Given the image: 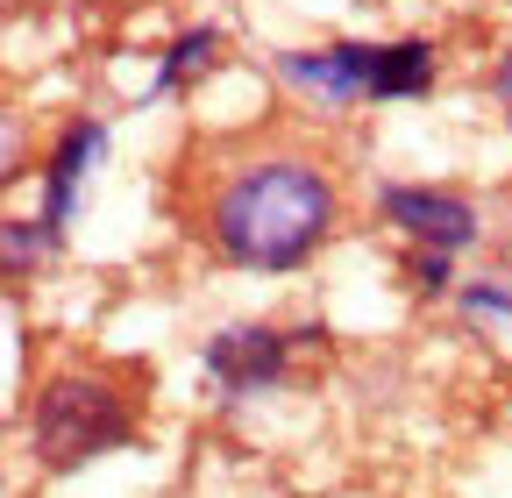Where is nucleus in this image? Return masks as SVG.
<instances>
[{"mask_svg": "<svg viewBox=\"0 0 512 498\" xmlns=\"http://www.w3.org/2000/svg\"><path fill=\"white\" fill-rule=\"evenodd\" d=\"M192 235L214 264L242 278H292L342 235V185L313 150H242L221 157L200 185Z\"/></svg>", "mask_w": 512, "mask_h": 498, "instance_id": "obj_1", "label": "nucleus"}, {"mask_svg": "<svg viewBox=\"0 0 512 498\" xmlns=\"http://www.w3.org/2000/svg\"><path fill=\"white\" fill-rule=\"evenodd\" d=\"M143 434V406L114 370L100 363H64L29 399V456L50 477H72L100 456H121Z\"/></svg>", "mask_w": 512, "mask_h": 498, "instance_id": "obj_2", "label": "nucleus"}, {"mask_svg": "<svg viewBox=\"0 0 512 498\" xmlns=\"http://www.w3.org/2000/svg\"><path fill=\"white\" fill-rule=\"evenodd\" d=\"M299 342H328V328H320V321H306V328H278V321H228V328H214L207 349H200L214 399L242 406V399L278 392Z\"/></svg>", "mask_w": 512, "mask_h": 498, "instance_id": "obj_3", "label": "nucleus"}, {"mask_svg": "<svg viewBox=\"0 0 512 498\" xmlns=\"http://www.w3.org/2000/svg\"><path fill=\"white\" fill-rule=\"evenodd\" d=\"M377 221L406 235V249H434V257H463L484 242V207L456 185H427V178H384Z\"/></svg>", "mask_w": 512, "mask_h": 498, "instance_id": "obj_4", "label": "nucleus"}, {"mask_svg": "<svg viewBox=\"0 0 512 498\" xmlns=\"http://www.w3.org/2000/svg\"><path fill=\"white\" fill-rule=\"evenodd\" d=\"M370 57H377V43H363V36H335V43L278 50V57H271V79H278L285 93H299L306 107L349 114V107H370Z\"/></svg>", "mask_w": 512, "mask_h": 498, "instance_id": "obj_5", "label": "nucleus"}, {"mask_svg": "<svg viewBox=\"0 0 512 498\" xmlns=\"http://www.w3.org/2000/svg\"><path fill=\"white\" fill-rule=\"evenodd\" d=\"M107 150H114V129H107L100 114H72V121L57 129V143L43 150V207H36V221L50 228L57 249H64V235H72L79 200H86L93 171L107 164Z\"/></svg>", "mask_w": 512, "mask_h": 498, "instance_id": "obj_6", "label": "nucleus"}, {"mask_svg": "<svg viewBox=\"0 0 512 498\" xmlns=\"http://www.w3.org/2000/svg\"><path fill=\"white\" fill-rule=\"evenodd\" d=\"M434 79H441V43L434 36H392V43H377V57H370V107L427 100Z\"/></svg>", "mask_w": 512, "mask_h": 498, "instance_id": "obj_7", "label": "nucleus"}, {"mask_svg": "<svg viewBox=\"0 0 512 498\" xmlns=\"http://www.w3.org/2000/svg\"><path fill=\"white\" fill-rule=\"evenodd\" d=\"M221 57H228V29L221 22H192V29H178L171 43H164V57H157V79H150V107L157 100H178V93H192V86H200L214 65H221Z\"/></svg>", "mask_w": 512, "mask_h": 498, "instance_id": "obj_8", "label": "nucleus"}, {"mask_svg": "<svg viewBox=\"0 0 512 498\" xmlns=\"http://www.w3.org/2000/svg\"><path fill=\"white\" fill-rule=\"evenodd\" d=\"M57 257V242L36 214H0V285H29Z\"/></svg>", "mask_w": 512, "mask_h": 498, "instance_id": "obj_9", "label": "nucleus"}, {"mask_svg": "<svg viewBox=\"0 0 512 498\" xmlns=\"http://www.w3.org/2000/svg\"><path fill=\"white\" fill-rule=\"evenodd\" d=\"M456 306H463V314L470 321H498V328H512V278H463L456 285Z\"/></svg>", "mask_w": 512, "mask_h": 498, "instance_id": "obj_10", "label": "nucleus"}, {"mask_svg": "<svg viewBox=\"0 0 512 498\" xmlns=\"http://www.w3.org/2000/svg\"><path fill=\"white\" fill-rule=\"evenodd\" d=\"M406 278H413L427 299H441V292H456V257H434V249H406Z\"/></svg>", "mask_w": 512, "mask_h": 498, "instance_id": "obj_11", "label": "nucleus"}, {"mask_svg": "<svg viewBox=\"0 0 512 498\" xmlns=\"http://www.w3.org/2000/svg\"><path fill=\"white\" fill-rule=\"evenodd\" d=\"M22 171H29V129L15 114H0V193H8Z\"/></svg>", "mask_w": 512, "mask_h": 498, "instance_id": "obj_12", "label": "nucleus"}, {"mask_svg": "<svg viewBox=\"0 0 512 498\" xmlns=\"http://www.w3.org/2000/svg\"><path fill=\"white\" fill-rule=\"evenodd\" d=\"M491 100H498V114H505V129H512V43L491 57Z\"/></svg>", "mask_w": 512, "mask_h": 498, "instance_id": "obj_13", "label": "nucleus"}]
</instances>
